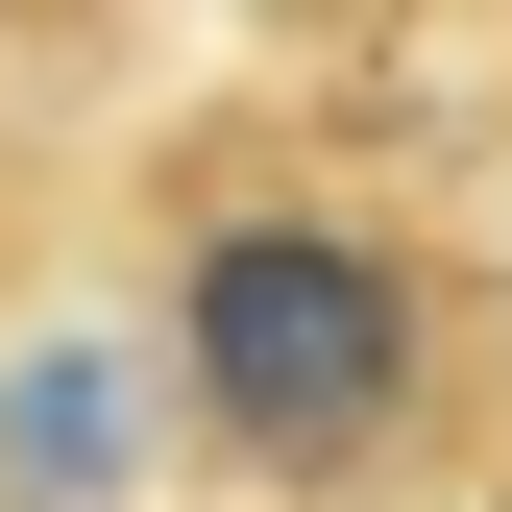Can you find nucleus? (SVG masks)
I'll return each instance as SVG.
<instances>
[{"instance_id":"1","label":"nucleus","mask_w":512,"mask_h":512,"mask_svg":"<svg viewBox=\"0 0 512 512\" xmlns=\"http://www.w3.org/2000/svg\"><path fill=\"white\" fill-rule=\"evenodd\" d=\"M171 391L269 488L391 464L415 439V269L366 220H317V196H244V220H196V269H171Z\"/></svg>"},{"instance_id":"2","label":"nucleus","mask_w":512,"mask_h":512,"mask_svg":"<svg viewBox=\"0 0 512 512\" xmlns=\"http://www.w3.org/2000/svg\"><path fill=\"white\" fill-rule=\"evenodd\" d=\"M122 464H147V366L122 342H25L0 366V512H122Z\"/></svg>"}]
</instances>
